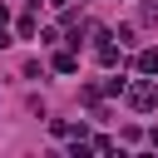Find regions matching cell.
<instances>
[{
    "instance_id": "cell-1",
    "label": "cell",
    "mask_w": 158,
    "mask_h": 158,
    "mask_svg": "<svg viewBox=\"0 0 158 158\" xmlns=\"http://www.w3.org/2000/svg\"><path fill=\"white\" fill-rule=\"evenodd\" d=\"M123 94H128V104H133L138 114H148V109H158V89H153V84H128Z\"/></svg>"
},
{
    "instance_id": "cell-2",
    "label": "cell",
    "mask_w": 158,
    "mask_h": 158,
    "mask_svg": "<svg viewBox=\"0 0 158 158\" xmlns=\"http://www.w3.org/2000/svg\"><path fill=\"white\" fill-rule=\"evenodd\" d=\"M54 69H59V74H74V69H79V59H74L69 49H59V54H54Z\"/></svg>"
},
{
    "instance_id": "cell-3",
    "label": "cell",
    "mask_w": 158,
    "mask_h": 158,
    "mask_svg": "<svg viewBox=\"0 0 158 158\" xmlns=\"http://www.w3.org/2000/svg\"><path fill=\"white\" fill-rule=\"evenodd\" d=\"M138 69H143V74H158V49H143V54H138Z\"/></svg>"
},
{
    "instance_id": "cell-4",
    "label": "cell",
    "mask_w": 158,
    "mask_h": 158,
    "mask_svg": "<svg viewBox=\"0 0 158 158\" xmlns=\"http://www.w3.org/2000/svg\"><path fill=\"white\" fill-rule=\"evenodd\" d=\"M148 143H153V148H158V128H153V133H148Z\"/></svg>"
}]
</instances>
